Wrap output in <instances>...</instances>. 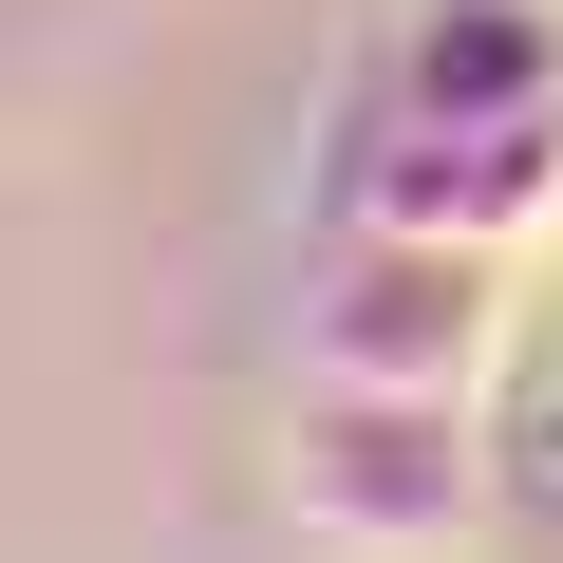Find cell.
<instances>
[{
    "label": "cell",
    "instance_id": "1",
    "mask_svg": "<svg viewBox=\"0 0 563 563\" xmlns=\"http://www.w3.org/2000/svg\"><path fill=\"white\" fill-rule=\"evenodd\" d=\"M282 526H301L320 563H470L507 526V432L470 395L301 376V413H282Z\"/></svg>",
    "mask_w": 563,
    "mask_h": 563
},
{
    "label": "cell",
    "instance_id": "2",
    "mask_svg": "<svg viewBox=\"0 0 563 563\" xmlns=\"http://www.w3.org/2000/svg\"><path fill=\"white\" fill-rule=\"evenodd\" d=\"M526 339V263L507 244H451V225H357L301 263V376H357V395H470L507 376Z\"/></svg>",
    "mask_w": 563,
    "mask_h": 563
},
{
    "label": "cell",
    "instance_id": "3",
    "mask_svg": "<svg viewBox=\"0 0 563 563\" xmlns=\"http://www.w3.org/2000/svg\"><path fill=\"white\" fill-rule=\"evenodd\" d=\"M376 95L395 113H563V20L544 0H413Z\"/></svg>",
    "mask_w": 563,
    "mask_h": 563
}]
</instances>
